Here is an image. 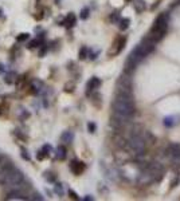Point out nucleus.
I'll use <instances>...</instances> for the list:
<instances>
[{"mask_svg":"<svg viewBox=\"0 0 180 201\" xmlns=\"http://www.w3.org/2000/svg\"><path fill=\"white\" fill-rule=\"evenodd\" d=\"M113 109V122L116 125H125L134 115V103L132 99V92L118 91L112 103Z\"/></svg>","mask_w":180,"mask_h":201,"instance_id":"f257e3e1","label":"nucleus"},{"mask_svg":"<svg viewBox=\"0 0 180 201\" xmlns=\"http://www.w3.org/2000/svg\"><path fill=\"white\" fill-rule=\"evenodd\" d=\"M155 44H156V42H155L153 39H151L149 36H145V38L130 51L128 59H126V62H125V71L128 72V71L134 70L137 64L155 50Z\"/></svg>","mask_w":180,"mask_h":201,"instance_id":"f03ea898","label":"nucleus"},{"mask_svg":"<svg viewBox=\"0 0 180 201\" xmlns=\"http://www.w3.org/2000/svg\"><path fill=\"white\" fill-rule=\"evenodd\" d=\"M168 24H169V19L167 14H160L157 16V19L155 20L152 28H151L148 36L151 39H153L155 42H160V40L164 38L167 34V30H168Z\"/></svg>","mask_w":180,"mask_h":201,"instance_id":"7ed1b4c3","label":"nucleus"},{"mask_svg":"<svg viewBox=\"0 0 180 201\" xmlns=\"http://www.w3.org/2000/svg\"><path fill=\"white\" fill-rule=\"evenodd\" d=\"M145 145H146V139L140 134V133H133V134L130 135V138L128 139L129 150L137 157H141L144 154Z\"/></svg>","mask_w":180,"mask_h":201,"instance_id":"20e7f679","label":"nucleus"},{"mask_svg":"<svg viewBox=\"0 0 180 201\" xmlns=\"http://www.w3.org/2000/svg\"><path fill=\"white\" fill-rule=\"evenodd\" d=\"M16 166L14 165V162L6 156L0 157V184L4 185L7 181V177L10 176V173L14 170Z\"/></svg>","mask_w":180,"mask_h":201,"instance_id":"39448f33","label":"nucleus"},{"mask_svg":"<svg viewBox=\"0 0 180 201\" xmlns=\"http://www.w3.org/2000/svg\"><path fill=\"white\" fill-rule=\"evenodd\" d=\"M125 44H126V36H124V35H120V36H117V38L114 39V42H113L112 50L109 51V56H113V55H118V54H120V52H121L122 50H124Z\"/></svg>","mask_w":180,"mask_h":201,"instance_id":"423d86ee","label":"nucleus"},{"mask_svg":"<svg viewBox=\"0 0 180 201\" xmlns=\"http://www.w3.org/2000/svg\"><path fill=\"white\" fill-rule=\"evenodd\" d=\"M165 153L175 164L180 162V143H169L165 149Z\"/></svg>","mask_w":180,"mask_h":201,"instance_id":"0eeeda50","label":"nucleus"},{"mask_svg":"<svg viewBox=\"0 0 180 201\" xmlns=\"http://www.w3.org/2000/svg\"><path fill=\"white\" fill-rule=\"evenodd\" d=\"M69 168H70V170L74 173L75 176H79L86 170V164L82 162V161H78V160H73L70 165H69Z\"/></svg>","mask_w":180,"mask_h":201,"instance_id":"6e6552de","label":"nucleus"},{"mask_svg":"<svg viewBox=\"0 0 180 201\" xmlns=\"http://www.w3.org/2000/svg\"><path fill=\"white\" fill-rule=\"evenodd\" d=\"M101 83H102L101 79L97 78V76H93V78H90V80H89L88 84H86V95L88 96L92 95L93 92L97 90V88H100Z\"/></svg>","mask_w":180,"mask_h":201,"instance_id":"1a4fd4ad","label":"nucleus"},{"mask_svg":"<svg viewBox=\"0 0 180 201\" xmlns=\"http://www.w3.org/2000/svg\"><path fill=\"white\" fill-rule=\"evenodd\" d=\"M77 24V16L73 14V12H70L66 18H65L62 20V23H61V26H65V27H67V28H73Z\"/></svg>","mask_w":180,"mask_h":201,"instance_id":"9d476101","label":"nucleus"},{"mask_svg":"<svg viewBox=\"0 0 180 201\" xmlns=\"http://www.w3.org/2000/svg\"><path fill=\"white\" fill-rule=\"evenodd\" d=\"M55 156H56V158L61 160V161L66 158V156H67L66 146H63V145H59V146L55 149Z\"/></svg>","mask_w":180,"mask_h":201,"instance_id":"9b49d317","label":"nucleus"},{"mask_svg":"<svg viewBox=\"0 0 180 201\" xmlns=\"http://www.w3.org/2000/svg\"><path fill=\"white\" fill-rule=\"evenodd\" d=\"M61 141L65 143H71L73 141H74V133L67 130V131H63L62 135H61Z\"/></svg>","mask_w":180,"mask_h":201,"instance_id":"f8f14e48","label":"nucleus"},{"mask_svg":"<svg viewBox=\"0 0 180 201\" xmlns=\"http://www.w3.org/2000/svg\"><path fill=\"white\" fill-rule=\"evenodd\" d=\"M179 122H180L179 117H175V115H171V117L164 118V125L167 127H172V126H175V125H178Z\"/></svg>","mask_w":180,"mask_h":201,"instance_id":"ddd939ff","label":"nucleus"},{"mask_svg":"<svg viewBox=\"0 0 180 201\" xmlns=\"http://www.w3.org/2000/svg\"><path fill=\"white\" fill-rule=\"evenodd\" d=\"M133 6H134V10H136L137 14H141V12H144V11H145V8H146V3L144 2V0H134Z\"/></svg>","mask_w":180,"mask_h":201,"instance_id":"4468645a","label":"nucleus"},{"mask_svg":"<svg viewBox=\"0 0 180 201\" xmlns=\"http://www.w3.org/2000/svg\"><path fill=\"white\" fill-rule=\"evenodd\" d=\"M88 56H89V48L83 46L78 52V58H79V60H85Z\"/></svg>","mask_w":180,"mask_h":201,"instance_id":"2eb2a0df","label":"nucleus"},{"mask_svg":"<svg viewBox=\"0 0 180 201\" xmlns=\"http://www.w3.org/2000/svg\"><path fill=\"white\" fill-rule=\"evenodd\" d=\"M120 30L121 31H125V30H128L129 28V24H130V19H128V18H125V19H121L120 20Z\"/></svg>","mask_w":180,"mask_h":201,"instance_id":"dca6fc26","label":"nucleus"},{"mask_svg":"<svg viewBox=\"0 0 180 201\" xmlns=\"http://www.w3.org/2000/svg\"><path fill=\"white\" fill-rule=\"evenodd\" d=\"M89 15H90V10L88 7H83L82 10H81V12H79V18L82 20H86L89 18Z\"/></svg>","mask_w":180,"mask_h":201,"instance_id":"f3484780","label":"nucleus"},{"mask_svg":"<svg viewBox=\"0 0 180 201\" xmlns=\"http://www.w3.org/2000/svg\"><path fill=\"white\" fill-rule=\"evenodd\" d=\"M39 87H43V83L40 82V80H34L31 84V88H34V91L35 92H40V90L42 88H39Z\"/></svg>","mask_w":180,"mask_h":201,"instance_id":"a211bd4d","label":"nucleus"},{"mask_svg":"<svg viewBox=\"0 0 180 201\" xmlns=\"http://www.w3.org/2000/svg\"><path fill=\"white\" fill-rule=\"evenodd\" d=\"M30 38V34L28 32H22V34H19L18 36H16V42H26V40Z\"/></svg>","mask_w":180,"mask_h":201,"instance_id":"6ab92c4d","label":"nucleus"},{"mask_svg":"<svg viewBox=\"0 0 180 201\" xmlns=\"http://www.w3.org/2000/svg\"><path fill=\"white\" fill-rule=\"evenodd\" d=\"M51 149H52V148H51V145H43L40 150L43 152L44 157H50V152H51Z\"/></svg>","mask_w":180,"mask_h":201,"instance_id":"aec40b11","label":"nucleus"},{"mask_svg":"<svg viewBox=\"0 0 180 201\" xmlns=\"http://www.w3.org/2000/svg\"><path fill=\"white\" fill-rule=\"evenodd\" d=\"M110 20H112V23H120V20H121L120 14H118V12H113V14L110 15Z\"/></svg>","mask_w":180,"mask_h":201,"instance_id":"412c9836","label":"nucleus"},{"mask_svg":"<svg viewBox=\"0 0 180 201\" xmlns=\"http://www.w3.org/2000/svg\"><path fill=\"white\" fill-rule=\"evenodd\" d=\"M44 178H46L47 181H50V182H54V181H55V176L54 174H52V173L51 172H44Z\"/></svg>","mask_w":180,"mask_h":201,"instance_id":"4be33fe9","label":"nucleus"},{"mask_svg":"<svg viewBox=\"0 0 180 201\" xmlns=\"http://www.w3.org/2000/svg\"><path fill=\"white\" fill-rule=\"evenodd\" d=\"M40 44H42V40H40V39H35V40H32V42L28 44V47H30V48H35V47H39Z\"/></svg>","mask_w":180,"mask_h":201,"instance_id":"5701e85b","label":"nucleus"},{"mask_svg":"<svg viewBox=\"0 0 180 201\" xmlns=\"http://www.w3.org/2000/svg\"><path fill=\"white\" fill-rule=\"evenodd\" d=\"M20 152H22V158H23V160H27V161H30V160H31L30 154H28V152H27L24 148L20 149Z\"/></svg>","mask_w":180,"mask_h":201,"instance_id":"b1692460","label":"nucleus"},{"mask_svg":"<svg viewBox=\"0 0 180 201\" xmlns=\"http://www.w3.org/2000/svg\"><path fill=\"white\" fill-rule=\"evenodd\" d=\"M88 130H89V133H94L97 130V126H96V123L94 122H89L88 123Z\"/></svg>","mask_w":180,"mask_h":201,"instance_id":"393cba45","label":"nucleus"},{"mask_svg":"<svg viewBox=\"0 0 180 201\" xmlns=\"http://www.w3.org/2000/svg\"><path fill=\"white\" fill-rule=\"evenodd\" d=\"M69 197L73 200H79V196L77 195V193L74 190H71V189H69Z\"/></svg>","mask_w":180,"mask_h":201,"instance_id":"a878e982","label":"nucleus"},{"mask_svg":"<svg viewBox=\"0 0 180 201\" xmlns=\"http://www.w3.org/2000/svg\"><path fill=\"white\" fill-rule=\"evenodd\" d=\"M54 190H55L56 193H58L59 196H62V195H63V189H62V185H61V184H55Z\"/></svg>","mask_w":180,"mask_h":201,"instance_id":"bb28decb","label":"nucleus"},{"mask_svg":"<svg viewBox=\"0 0 180 201\" xmlns=\"http://www.w3.org/2000/svg\"><path fill=\"white\" fill-rule=\"evenodd\" d=\"M65 91H66V92H73V91H74V83L66 84V86H65Z\"/></svg>","mask_w":180,"mask_h":201,"instance_id":"cd10ccee","label":"nucleus"},{"mask_svg":"<svg viewBox=\"0 0 180 201\" xmlns=\"http://www.w3.org/2000/svg\"><path fill=\"white\" fill-rule=\"evenodd\" d=\"M98 54H100V51H96V52H93L92 50H89V58L92 59V60H94V59H96Z\"/></svg>","mask_w":180,"mask_h":201,"instance_id":"c85d7f7f","label":"nucleus"},{"mask_svg":"<svg viewBox=\"0 0 180 201\" xmlns=\"http://www.w3.org/2000/svg\"><path fill=\"white\" fill-rule=\"evenodd\" d=\"M36 158H38L39 161H42L43 158H46V157H44V154H43V152H42V150H39L38 153H36Z\"/></svg>","mask_w":180,"mask_h":201,"instance_id":"c756f323","label":"nucleus"},{"mask_svg":"<svg viewBox=\"0 0 180 201\" xmlns=\"http://www.w3.org/2000/svg\"><path fill=\"white\" fill-rule=\"evenodd\" d=\"M31 200H43V197L39 195V193H35L34 197H31Z\"/></svg>","mask_w":180,"mask_h":201,"instance_id":"7c9ffc66","label":"nucleus"},{"mask_svg":"<svg viewBox=\"0 0 180 201\" xmlns=\"http://www.w3.org/2000/svg\"><path fill=\"white\" fill-rule=\"evenodd\" d=\"M46 50H47V46H46V44H43V48L39 51V56H40V58L43 56V54H44V51H46Z\"/></svg>","mask_w":180,"mask_h":201,"instance_id":"2f4dec72","label":"nucleus"},{"mask_svg":"<svg viewBox=\"0 0 180 201\" xmlns=\"http://www.w3.org/2000/svg\"><path fill=\"white\" fill-rule=\"evenodd\" d=\"M85 200H94L92 196H88V197H85Z\"/></svg>","mask_w":180,"mask_h":201,"instance_id":"473e14b6","label":"nucleus"},{"mask_svg":"<svg viewBox=\"0 0 180 201\" xmlns=\"http://www.w3.org/2000/svg\"><path fill=\"white\" fill-rule=\"evenodd\" d=\"M0 72H4V67L2 66V64H0Z\"/></svg>","mask_w":180,"mask_h":201,"instance_id":"72a5a7b5","label":"nucleus"},{"mask_svg":"<svg viewBox=\"0 0 180 201\" xmlns=\"http://www.w3.org/2000/svg\"><path fill=\"white\" fill-rule=\"evenodd\" d=\"M125 2H126V3H130V2H133V0H125Z\"/></svg>","mask_w":180,"mask_h":201,"instance_id":"f704fd0d","label":"nucleus"},{"mask_svg":"<svg viewBox=\"0 0 180 201\" xmlns=\"http://www.w3.org/2000/svg\"><path fill=\"white\" fill-rule=\"evenodd\" d=\"M55 2H56V4H58V3H59V0H55Z\"/></svg>","mask_w":180,"mask_h":201,"instance_id":"c9c22d12","label":"nucleus"},{"mask_svg":"<svg viewBox=\"0 0 180 201\" xmlns=\"http://www.w3.org/2000/svg\"><path fill=\"white\" fill-rule=\"evenodd\" d=\"M0 12H2V10H0Z\"/></svg>","mask_w":180,"mask_h":201,"instance_id":"e433bc0d","label":"nucleus"}]
</instances>
